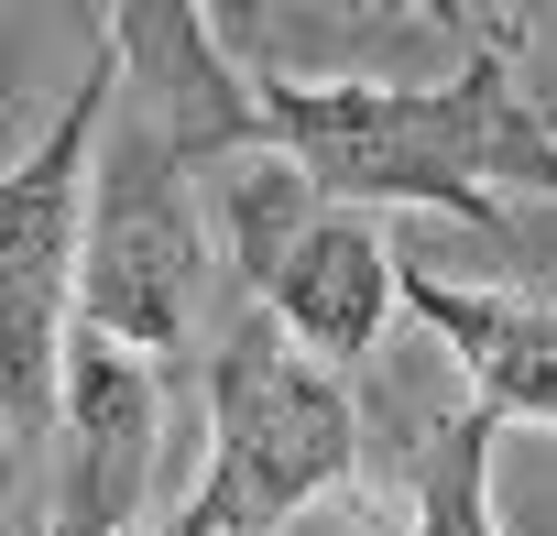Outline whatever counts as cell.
<instances>
[{"mask_svg":"<svg viewBox=\"0 0 557 536\" xmlns=\"http://www.w3.org/2000/svg\"><path fill=\"white\" fill-rule=\"evenodd\" d=\"M197 186H208V154L132 88H110L99 165H88V241H77V329L143 351L153 373L197 351V296L219 252Z\"/></svg>","mask_w":557,"mask_h":536,"instance_id":"obj_4","label":"cell"},{"mask_svg":"<svg viewBox=\"0 0 557 536\" xmlns=\"http://www.w3.org/2000/svg\"><path fill=\"white\" fill-rule=\"evenodd\" d=\"M12 471H23V449H12V438H0V482H12Z\"/></svg>","mask_w":557,"mask_h":536,"instance_id":"obj_12","label":"cell"},{"mask_svg":"<svg viewBox=\"0 0 557 536\" xmlns=\"http://www.w3.org/2000/svg\"><path fill=\"white\" fill-rule=\"evenodd\" d=\"M262 143H285L350 208H459L503 230L492 186L557 197V121L513 88V45H470L459 77L372 88V77H262Z\"/></svg>","mask_w":557,"mask_h":536,"instance_id":"obj_1","label":"cell"},{"mask_svg":"<svg viewBox=\"0 0 557 536\" xmlns=\"http://www.w3.org/2000/svg\"><path fill=\"white\" fill-rule=\"evenodd\" d=\"M208 230L230 252L240 296L307 362H329V373L372 362V340H383V318L405 296V263H394L372 208L329 197L285 143H240V154L208 165Z\"/></svg>","mask_w":557,"mask_h":536,"instance_id":"obj_2","label":"cell"},{"mask_svg":"<svg viewBox=\"0 0 557 536\" xmlns=\"http://www.w3.org/2000/svg\"><path fill=\"white\" fill-rule=\"evenodd\" d=\"M492 438H503L492 405L416 416V449H405V536H503L492 525Z\"/></svg>","mask_w":557,"mask_h":536,"instance_id":"obj_9","label":"cell"},{"mask_svg":"<svg viewBox=\"0 0 557 536\" xmlns=\"http://www.w3.org/2000/svg\"><path fill=\"white\" fill-rule=\"evenodd\" d=\"M110 45L88 56V77L55 99V121L0 165V438L34 449L55 427V383H66V340H77V241H88V165H99V121H110Z\"/></svg>","mask_w":557,"mask_h":536,"instance_id":"obj_5","label":"cell"},{"mask_svg":"<svg viewBox=\"0 0 557 536\" xmlns=\"http://www.w3.org/2000/svg\"><path fill=\"white\" fill-rule=\"evenodd\" d=\"M208 12H219V34H230V56H240V34L262 23V0H208Z\"/></svg>","mask_w":557,"mask_h":536,"instance_id":"obj_11","label":"cell"},{"mask_svg":"<svg viewBox=\"0 0 557 536\" xmlns=\"http://www.w3.org/2000/svg\"><path fill=\"white\" fill-rule=\"evenodd\" d=\"M405 307L437 329V351L459 362L470 405H492L503 427H513V416L557 427V296L448 285V275H426V263H405Z\"/></svg>","mask_w":557,"mask_h":536,"instance_id":"obj_8","label":"cell"},{"mask_svg":"<svg viewBox=\"0 0 557 536\" xmlns=\"http://www.w3.org/2000/svg\"><path fill=\"white\" fill-rule=\"evenodd\" d=\"M372 12H405V23H426V34H448L459 56H470V45H492V34H481V12H470V0H372Z\"/></svg>","mask_w":557,"mask_h":536,"instance_id":"obj_10","label":"cell"},{"mask_svg":"<svg viewBox=\"0 0 557 536\" xmlns=\"http://www.w3.org/2000/svg\"><path fill=\"white\" fill-rule=\"evenodd\" d=\"M361 482V405L262 307L208 351V460L164 536H285L307 503Z\"/></svg>","mask_w":557,"mask_h":536,"instance_id":"obj_3","label":"cell"},{"mask_svg":"<svg viewBox=\"0 0 557 536\" xmlns=\"http://www.w3.org/2000/svg\"><path fill=\"white\" fill-rule=\"evenodd\" d=\"M153 471H164V373L77 329L45 427V536H143Z\"/></svg>","mask_w":557,"mask_h":536,"instance_id":"obj_6","label":"cell"},{"mask_svg":"<svg viewBox=\"0 0 557 536\" xmlns=\"http://www.w3.org/2000/svg\"><path fill=\"white\" fill-rule=\"evenodd\" d=\"M110 66L143 110H164L208 165L262 143V77L230 56L208 0H110Z\"/></svg>","mask_w":557,"mask_h":536,"instance_id":"obj_7","label":"cell"}]
</instances>
